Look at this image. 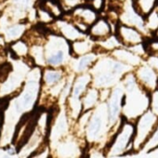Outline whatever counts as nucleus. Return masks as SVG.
<instances>
[{"instance_id":"f8f14e48","label":"nucleus","mask_w":158,"mask_h":158,"mask_svg":"<svg viewBox=\"0 0 158 158\" xmlns=\"http://www.w3.org/2000/svg\"><path fill=\"white\" fill-rule=\"evenodd\" d=\"M115 35L118 36L122 45L127 48L142 44L145 41V35L139 29L120 23L116 26Z\"/></svg>"},{"instance_id":"c85d7f7f","label":"nucleus","mask_w":158,"mask_h":158,"mask_svg":"<svg viewBox=\"0 0 158 158\" xmlns=\"http://www.w3.org/2000/svg\"><path fill=\"white\" fill-rule=\"evenodd\" d=\"M156 10H158V4H157V7H156Z\"/></svg>"},{"instance_id":"20e7f679","label":"nucleus","mask_w":158,"mask_h":158,"mask_svg":"<svg viewBox=\"0 0 158 158\" xmlns=\"http://www.w3.org/2000/svg\"><path fill=\"white\" fill-rule=\"evenodd\" d=\"M135 123L122 117L117 130L105 146V156H119L133 152Z\"/></svg>"},{"instance_id":"f03ea898","label":"nucleus","mask_w":158,"mask_h":158,"mask_svg":"<svg viewBox=\"0 0 158 158\" xmlns=\"http://www.w3.org/2000/svg\"><path fill=\"white\" fill-rule=\"evenodd\" d=\"M135 69L113 57L102 54L89 71L92 75V86L102 89H113L119 84L125 74Z\"/></svg>"},{"instance_id":"7ed1b4c3","label":"nucleus","mask_w":158,"mask_h":158,"mask_svg":"<svg viewBox=\"0 0 158 158\" xmlns=\"http://www.w3.org/2000/svg\"><path fill=\"white\" fill-rule=\"evenodd\" d=\"M118 127L115 128L112 127L107 103L106 102H101L92 110V114L85 130V139L88 145L98 144L105 149V146L112 139Z\"/></svg>"},{"instance_id":"aec40b11","label":"nucleus","mask_w":158,"mask_h":158,"mask_svg":"<svg viewBox=\"0 0 158 158\" xmlns=\"http://www.w3.org/2000/svg\"><path fill=\"white\" fill-rule=\"evenodd\" d=\"M66 77V73L62 69L48 70L43 74V81L48 87H53L61 82Z\"/></svg>"},{"instance_id":"4be33fe9","label":"nucleus","mask_w":158,"mask_h":158,"mask_svg":"<svg viewBox=\"0 0 158 158\" xmlns=\"http://www.w3.org/2000/svg\"><path fill=\"white\" fill-rule=\"evenodd\" d=\"M145 28L149 35V38H152L158 30V10L156 9L145 17Z\"/></svg>"},{"instance_id":"423d86ee","label":"nucleus","mask_w":158,"mask_h":158,"mask_svg":"<svg viewBox=\"0 0 158 158\" xmlns=\"http://www.w3.org/2000/svg\"><path fill=\"white\" fill-rule=\"evenodd\" d=\"M158 124V115L151 109L143 113L135 121V134L133 139V152H139L155 127Z\"/></svg>"},{"instance_id":"1a4fd4ad","label":"nucleus","mask_w":158,"mask_h":158,"mask_svg":"<svg viewBox=\"0 0 158 158\" xmlns=\"http://www.w3.org/2000/svg\"><path fill=\"white\" fill-rule=\"evenodd\" d=\"M124 96H125V89L122 82H120L111 89L110 96L106 101L110 123L113 128L117 127L121 123Z\"/></svg>"},{"instance_id":"b1692460","label":"nucleus","mask_w":158,"mask_h":158,"mask_svg":"<svg viewBox=\"0 0 158 158\" xmlns=\"http://www.w3.org/2000/svg\"><path fill=\"white\" fill-rule=\"evenodd\" d=\"M59 1L61 4L65 13L70 12L79 6L87 4V0H59Z\"/></svg>"},{"instance_id":"393cba45","label":"nucleus","mask_w":158,"mask_h":158,"mask_svg":"<svg viewBox=\"0 0 158 158\" xmlns=\"http://www.w3.org/2000/svg\"><path fill=\"white\" fill-rule=\"evenodd\" d=\"M151 101H150V109L156 114L158 115V89H156L155 90L152 91L150 94Z\"/></svg>"},{"instance_id":"9d476101","label":"nucleus","mask_w":158,"mask_h":158,"mask_svg":"<svg viewBox=\"0 0 158 158\" xmlns=\"http://www.w3.org/2000/svg\"><path fill=\"white\" fill-rule=\"evenodd\" d=\"M119 23L139 29L145 37L149 38V35L145 28V17L136 10L133 0L124 1L119 12Z\"/></svg>"},{"instance_id":"2eb2a0df","label":"nucleus","mask_w":158,"mask_h":158,"mask_svg":"<svg viewBox=\"0 0 158 158\" xmlns=\"http://www.w3.org/2000/svg\"><path fill=\"white\" fill-rule=\"evenodd\" d=\"M114 33L113 25L106 17H100L90 27L88 35L95 41L103 39Z\"/></svg>"},{"instance_id":"dca6fc26","label":"nucleus","mask_w":158,"mask_h":158,"mask_svg":"<svg viewBox=\"0 0 158 158\" xmlns=\"http://www.w3.org/2000/svg\"><path fill=\"white\" fill-rule=\"evenodd\" d=\"M113 57L117 59L118 60L133 67L134 69L140 65L145 61V59L137 53L133 52L127 47H120L110 53Z\"/></svg>"},{"instance_id":"6e6552de","label":"nucleus","mask_w":158,"mask_h":158,"mask_svg":"<svg viewBox=\"0 0 158 158\" xmlns=\"http://www.w3.org/2000/svg\"><path fill=\"white\" fill-rule=\"evenodd\" d=\"M63 17L73 22L81 32L88 34L89 27L100 18V13L90 5L84 4L65 13Z\"/></svg>"},{"instance_id":"6ab92c4d","label":"nucleus","mask_w":158,"mask_h":158,"mask_svg":"<svg viewBox=\"0 0 158 158\" xmlns=\"http://www.w3.org/2000/svg\"><path fill=\"white\" fill-rule=\"evenodd\" d=\"M101 102L100 89L93 87L92 85L86 90L82 97L83 110H93Z\"/></svg>"},{"instance_id":"ddd939ff","label":"nucleus","mask_w":158,"mask_h":158,"mask_svg":"<svg viewBox=\"0 0 158 158\" xmlns=\"http://www.w3.org/2000/svg\"><path fill=\"white\" fill-rule=\"evenodd\" d=\"M101 55L102 54L94 50L92 52H89L82 56L73 57L68 64L70 72L75 74L89 72L90 68L94 65V63L97 61V60L100 58Z\"/></svg>"},{"instance_id":"39448f33","label":"nucleus","mask_w":158,"mask_h":158,"mask_svg":"<svg viewBox=\"0 0 158 158\" xmlns=\"http://www.w3.org/2000/svg\"><path fill=\"white\" fill-rule=\"evenodd\" d=\"M92 84V75L89 72L75 74L70 95L66 102L67 112L74 122L83 113L82 97Z\"/></svg>"},{"instance_id":"cd10ccee","label":"nucleus","mask_w":158,"mask_h":158,"mask_svg":"<svg viewBox=\"0 0 158 158\" xmlns=\"http://www.w3.org/2000/svg\"><path fill=\"white\" fill-rule=\"evenodd\" d=\"M119 1H121V2H124V1H125V0H119Z\"/></svg>"},{"instance_id":"bb28decb","label":"nucleus","mask_w":158,"mask_h":158,"mask_svg":"<svg viewBox=\"0 0 158 158\" xmlns=\"http://www.w3.org/2000/svg\"><path fill=\"white\" fill-rule=\"evenodd\" d=\"M145 61L148 62L152 67H153L158 72V53H155L152 55H148Z\"/></svg>"},{"instance_id":"a878e982","label":"nucleus","mask_w":158,"mask_h":158,"mask_svg":"<svg viewBox=\"0 0 158 158\" xmlns=\"http://www.w3.org/2000/svg\"><path fill=\"white\" fill-rule=\"evenodd\" d=\"M89 5H90L95 10H97L99 13H102L107 5V0H89Z\"/></svg>"},{"instance_id":"5701e85b","label":"nucleus","mask_w":158,"mask_h":158,"mask_svg":"<svg viewBox=\"0 0 158 158\" xmlns=\"http://www.w3.org/2000/svg\"><path fill=\"white\" fill-rule=\"evenodd\" d=\"M157 148H158V124L155 127L152 133L151 134V136L149 137V139H147V141L144 143V145L140 149L139 152L148 153V152L154 151Z\"/></svg>"},{"instance_id":"0eeeda50","label":"nucleus","mask_w":158,"mask_h":158,"mask_svg":"<svg viewBox=\"0 0 158 158\" xmlns=\"http://www.w3.org/2000/svg\"><path fill=\"white\" fill-rule=\"evenodd\" d=\"M53 41H51L50 53L46 60L51 67H62L68 65L73 58L71 51V42L63 36L52 33Z\"/></svg>"},{"instance_id":"412c9836","label":"nucleus","mask_w":158,"mask_h":158,"mask_svg":"<svg viewBox=\"0 0 158 158\" xmlns=\"http://www.w3.org/2000/svg\"><path fill=\"white\" fill-rule=\"evenodd\" d=\"M136 10L144 17L156 9L158 0H133Z\"/></svg>"},{"instance_id":"9b49d317","label":"nucleus","mask_w":158,"mask_h":158,"mask_svg":"<svg viewBox=\"0 0 158 158\" xmlns=\"http://www.w3.org/2000/svg\"><path fill=\"white\" fill-rule=\"evenodd\" d=\"M139 84L150 93L157 89L158 72L148 62L144 61L134 70Z\"/></svg>"},{"instance_id":"f257e3e1","label":"nucleus","mask_w":158,"mask_h":158,"mask_svg":"<svg viewBox=\"0 0 158 158\" xmlns=\"http://www.w3.org/2000/svg\"><path fill=\"white\" fill-rule=\"evenodd\" d=\"M125 89L122 117L135 123V121L150 109V92L138 82L134 71L127 73L122 79Z\"/></svg>"},{"instance_id":"a211bd4d","label":"nucleus","mask_w":158,"mask_h":158,"mask_svg":"<svg viewBox=\"0 0 158 158\" xmlns=\"http://www.w3.org/2000/svg\"><path fill=\"white\" fill-rule=\"evenodd\" d=\"M124 47L119 40L118 36L115 34H112L111 35L96 41V48L95 50L101 54H110L114 49Z\"/></svg>"},{"instance_id":"f3484780","label":"nucleus","mask_w":158,"mask_h":158,"mask_svg":"<svg viewBox=\"0 0 158 158\" xmlns=\"http://www.w3.org/2000/svg\"><path fill=\"white\" fill-rule=\"evenodd\" d=\"M96 41L89 35L81 39L75 40L71 43V51L73 57H79L95 50Z\"/></svg>"},{"instance_id":"4468645a","label":"nucleus","mask_w":158,"mask_h":158,"mask_svg":"<svg viewBox=\"0 0 158 158\" xmlns=\"http://www.w3.org/2000/svg\"><path fill=\"white\" fill-rule=\"evenodd\" d=\"M55 25L57 31H55L54 34L63 36L71 43L88 35V34L81 32L73 22H71L65 17L58 19L55 23Z\"/></svg>"}]
</instances>
